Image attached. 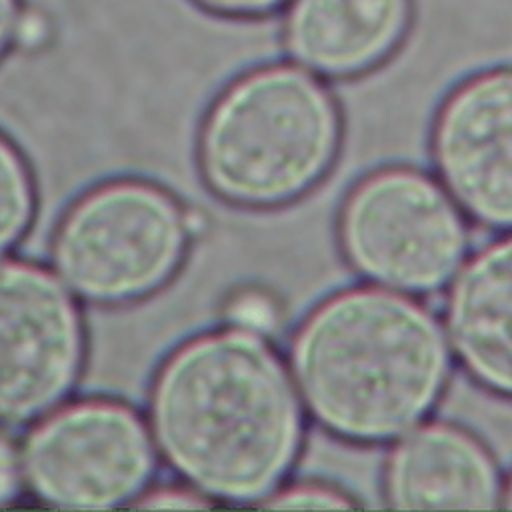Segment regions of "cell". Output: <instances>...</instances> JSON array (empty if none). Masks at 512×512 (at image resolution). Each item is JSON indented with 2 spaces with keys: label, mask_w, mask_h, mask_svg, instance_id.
Segmentation results:
<instances>
[{
  "label": "cell",
  "mask_w": 512,
  "mask_h": 512,
  "mask_svg": "<svg viewBox=\"0 0 512 512\" xmlns=\"http://www.w3.org/2000/svg\"><path fill=\"white\" fill-rule=\"evenodd\" d=\"M152 436L198 492L232 502L268 496L292 466L300 406L264 338L226 328L182 344L150 396Z\"/></svg>",
  "instance_id": "1"
},
{
  "label": "cell",
  "mask_w": 512,
  "mask_h": 512,
  "mask_svg": "<svg viewBox=\"0 0 512 512\" xmlns=\"http://www.w3.org/2000/svg\"><path fill=\"white\" fill-rule=\"evenodd\" d=\"M348 260L400 290H432L462 260L466 232L448 196L412 170H382L348 196L340 218Z\"/></svg>",
  "instance_id": "5"
},
{
  "label": "cell",
  "mask_w": 512,
  "mask_h": 512,
  "mask_svg": "<svg viewBox=\"0 0 512 512\" xmlns=\"http://www.w3.org/2000/svg\"><path fill=\"white\" fill-rule=\"evenodd\" d=\"M34 214L30 172L16 146L0 134V254L26 232Z\"/></svg>",
  "instance_id": "12"
},
{
  "label": "cell",
  "mask_w": 512,
  "mask_h": 512,
  "mask_svg": "<svg viewBox=\"0 0 512 512\" xmlns=\"http://www.w3.org/2000/svg\"><path fill=\"white\" fill-rule=\"evenodd\" d=\"M340 116L330 90L306 68L272 60L230 80L198 128L208 186L244 206L288 202L330 168Z\"/></svg>",
  "instance_id": "3"
},
{
  "label": "cell",
  "mask_w": 512,
  "mask_h": 512,
  "mask_svg": "<svg viewBox=\"0 0 512 512\" xmlns=\"http://www.w3.org/2000/svg\"><path fill=\"white\" fill-rule=\"evenodd\" d=\"M184 208L134 180L104 184L62 218L52 256L62 282L94 302H126L160 288L188 242Z\"/></svg>",
  "instance_id": "4"
},
{
  "label": "cell",
  "mask_w": 512,
  "mask_h": 512,
  "mask_svg": "<svg viewBox=\"0 0 512 512\" xmlns=\"http://www.w3.org/2000/svg\"><path fill=\"white\" fill-rule=\"evenodd\" d=\"M84 354L78 308L44 268L0 260V416L26 420L74 386Z\"/></svg>",
  "instance_id": "7"
},
{
  "label": "cell",
  "mask_w": 512,
  "mask_h": 512,
  "mask_svg": "<svg viewBox=\"0 0 512 512\" xmlns=\"http://www.w3.org/2000/svg\"><path fill=\"white\" fill-rule=\"evenodd\" d=\"M22 0H0V60L12 48V34Z\"/></svg>",
  "instance_id": "19"
},
{
  "label": "cell",
  "mask_w": 512,
  "mask_h": 512,
  "mask_svg": "<svg viewBox=\"0 0 512 512\" xmlns=\"http://www.w3.org/2000/svg\"><path fill=\"white\" fill-rule=\"evenodd\" d=\"M136 506L140 508H202L208 506V502H204L202 492H190V490H182V488H158L150 494H146L142 500L136 502Z\"/></svg>",
  "instance_id": "18"
},
{
  "label": "cell",
  "mask_w": 512,
  "mask_h": 512,
  "mask_svg": "<svg viewBox=\"0 0 512 512\" xmlns=\"http://www.w3.org/2000/svg\"><path fill=\"white\" fill-rule=\"evenodd\" d=\"M448 332L470 374L512 396V236L460 270L448 296Z\"/></svg>",
  "instance_id": "11"
},
{
  "label": "cell",
  "mask_w": 512,
  "mask_h": 512,
  "mask_svg": "<svg viewBox=\"0 0 512 512\" xmlns=\"http://www.w3.org/2000/svg\"><path fill=\"white\" fill-rule=\"evenodd\" d=\"M508 506H512V482H510V490H508Z\"/></svg>",
  "instance_id": "21"
},
{
  "label": "cell",
  "mask_w": 512,
  "mask_h": 512,
  "mask_svg": "<svg viewBox=\"0 0 512 512\" xmlns=\"http://www.w3.org/2000/svg\"><path fill=\"white\" fill-rule=\"evenodd\" d=\"M56 38V22L48 10L36 4L22 2L18 12L14 34H12V48L34 54L42 52L52 46Z\"/></svg>",
  "instance_id": "14"
},
{
  "label": "cell",
  "mask_w": 512,
  "mask_h": 512,
  "mask_svg": "<svg viewBox=\"0 0 512 512\" xmlns=\"http://www.w3.org/2000/svg\"><path fill=\"white\" fill-rule=\"evenodd\" d=\"M264 506L270 508H350L352 502H348L342 494H338L332 488L318 486V484H298L292 488H286L270 500L264 502Z\"/></svg>",
  "instance_id": "15"
},
{
  "label": "cell",
  "mask_w": 512,
  "mask_h": 512,
  "mask_svg": "<svg viewBox=\"0 0 512 512\" xmlns=\"http://www.w3.org/2000/svg\"><path fill=\"white\" fill-rule=\"evenodd\" d=\"M184 226L188 236H200L208 228V218L200 210H184Z\"/></svg>",
  "instance_id": "20"
},
{
  "label": "cell",
  "mask_w": 512,
  "mask_h": 512,
  "mask_svg": "<svg viewBox=\"0 0 512 512\" xmlns=\"http://www.w3.org/2000/svg\"><path fill=\"white\" fill-rule=\"evenodd\" d=\"M152 468L144 422L110 400H82L52 412L22 448L24 482L56 508L120 506L140 494Z\"/></svg>",
  "instance_id": "6"
},
{
  "label": "cell",
  "mask_w": 512,
  "mask_h": 512,
  "mask_svg": "<svg viewBox=\"0 0 512 512\" xmlns=\"http://www.w3.org/2000/svg\"><path fill=\"white\" fill-rule=\"evenodd\" d=\"M386 494L396 508H494L498 472L486 450L450 426L434 424L406 436L392 452Z\"/></svg>",
  "instance_id": "10"
},
{
  "label": "cell",
  "mask_w": 512,
  "mask_h": 512,
  "mask_svg": "<svg viewBox=\"0 0 512 512\" xmlns=\"http://www.w3.org/2000/svg\"><path fill=\"white\" fill-rule=\"evenodd\" d=\"M434 156L448 190L472 216L512 226V70L476 76L448 98Z\"/></svg>",
  "instance_id": "8"
},
{
  "label": "cell",
  "mask_w": 512,
  "mask_h": 512,
  "mask_svg": "<svg viewBox=\"0 0 512 512\" xmlns=\"http://www.w3.org/2000/svg\"><path fill=\"white\" fill-rule=\"evenodd\" d=\"M210 12L238 18H258L278 14L288 0H196Z\"/></svg>",
  "instance_id": "16"
},
{
  "label": "cell",
  "mask_w": 512,
  "mask_h": 512,
  "mask_svg": "<svg viewBox=\"0 0 512 512\" xmlns=\"http://www.w3.org/2000/svg\"><path fill=\"white\" fill-rule=\"evenodd\" d=\"M22 480V454L8 436L0 434V506L18 494Z\"/></svg>",
  "instance_id": "17"
},
{
  "label": "cell",
  "mask_w": 512,
  "mask_h": 512,
  "mask_svg": "<svg viewBox=\"0 0 512 512\" xmlns=\"http://www.w3.org/2000/svg\"><path fill=\"white\" fill-rule=\"evenodd\" d=\"M300 394L328 430L382 440L414 426L438 398L448 352L434 316L374 288L322 302L292 342Z\"/></svg>",
  "instance_id": "2"
},
{
  "label": "cell",
  "mask_w": 512,
  "mask_h": 512,
  "mask_svg": "<svg viewBox=\"0 0 512 512\" xmlns=\"http://www.w3.org/2000/svg\"><path fill=\"white\" fill-rule=\"evenodd\" d=\"M408 16L410 0H288L284 54L316 74H360L396 48Z\"/></svg>",
  "instance_id": "9"
},
{
  "label": "cell",
  "mask_w": 512,
  "mask_h": 512,
  "mask_svg": "<svg viewBox=\"0 0 512 512\" xmlns=\"http://www.w3.org/2000/svg\"><path fill=\"white\" fill-rule=\"evenodd\" d=\"M224 318L232 328L254 336H268L280 324V306L272 294L260 288H244L224 304Z\"/></svg>",
  "instance_id": "13"
}]
</instances>
